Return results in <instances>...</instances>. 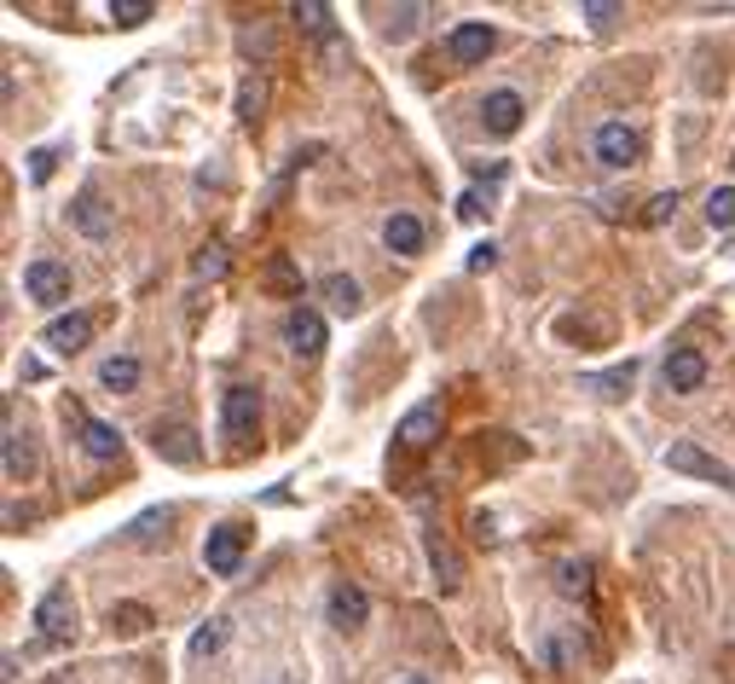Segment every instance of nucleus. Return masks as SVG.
Returning <instances> with one entry per match:
<instances>
[{
    "label": "nucleus",
    "instance_id": "obj_1",
    "mask_svg": "<svg viewBox=\"0 0 735 684\" xmlns=\"http://www.w3.org/2000/svg\"><path fill=\"white\" fill-rule=\"evenodd\" d=\"M255 424H261V395L250 384H238V389L220 395V430H227V441L243 447V441L255 435Z\"/></svg>",
    "mask_w": 735,
    "mask_h": 684
},
{
    "label": "nucleus",
    "instance_id": "obj_2",
    "mask_svg": "<svg viewBox=\"0 0 735 684\" xmlns=\"http://www.w3.org/2000/svg\"><path fill=\"white\" fill-rule=\"evenodd\" d=\"M666 470H684V476H701V481H719V488L735 493V470L719 465V458H707L696 441H671L666 447Z\"/></svg>",
    "mask_w": 735,
    "mask_h": 684
},
{
    "label": "nucleus",
    "instance_id": "obj_3",
    "mask_svg": "<svg viewBox=\"0 0 735 684\" xmlns=\"http://www.w3.org/2000/svg\"><path fill=\"white\" fill-rule=\"evenodd\" d=\"M35 627H41V638H47V643H65L76 632V597L65 586H53L47 597H41V609H35Z\"/></svg>",
    "mask_w": 735,
    "mask_h": 684
},
{
    "label": "nucleus",
    "instance_id": "obj_4",
    "mask_svg": "<svg viewBox=\"0 0 735 684\" xmlns=\"http://www.w3.org/2000/svg\"><path fill=\"white\" fill-rule=\"evenodd\" d=\"M24 290H30V301H47V308H53V301H70V267H58V261H47V255L30 261V267H24Z\"/></svg>",
    "mask_w": 735,
    "mask_h": 684
},
{
    "label": "nucleus",
    "instance_id": "obj_5",
    "mask_svg": "<svg viewBox=\"0 0 735 684\" xmlns=\"http://www.w3.org/2000/svg\"><path fill=\"white\" fill-rule=\"evenodd\" d=\"M394 441H400L405 453L435 447V441H440V407H435V400H423V407L405 412V418H400V430H394Z\"/></svg>",
    "mask_w": 735,
    "mask_h": 684
},
{
    "label": "nucleus",
    "instance_id": "obj_6",
    "mask_svg": "<svg viewBox=\"0 0 735 684\" xmlns=\"http://www.w3.org/2000/svg\"><path fill=\"white\" fill-rule=\"evenodd\" d=\"M661 377H666V389H671V395L701 389V384H707V360H701V349H671V354H666V366H661Z\"/></svg>",
    "mask_w": 735,
    "mask_h": 684
},
{
    "label": "nucleus",
    "instance_id": "obj_7",
    "mask_svg": "<svg viewBox=\"0 0 735 684\" xmlns=\"http://www.w3.org/2000/svg\"><path fill=\"white\" fill-rule=\"evenodd\" d=\"M597 157L608 169H625V163H638V157H643V139L631 134L625 123H602L597 128Z\"/></svg>",
    "mask_w": 735,
    "mask_h": 684
},
{
    "label": "nucleus",
    "instance_id": "obj_8",
    "mask_svg": "<svg viewBox=\"0 0 735 684\" xmlns=\"http://www.w3.org/2000/svg\"><path fill=\"white\" fill-rule=\"evenodd\" d=\"M284 342H290L301 360H319L324 354V319L313 308H296L290 319H284Z\"/></svg>",
    "mask_w": 735,
    "mask_h": 684
},
{
    "label": "nucleus",
    "instance_id": "obj_9",
    "mask_svg": "<svg viewBox=\"0 0 735 684\" xmlns=\"http://www.w3.org/2000/svg\"><path fill=\"white\" fill-rule=\"evenodd\" d=\"M41 342L58 349V354H76V349H88V342H93V319L88 314H58V319H47Z\"/></svg>",
    "mask_w": 735,
    "mask_h": 684
},
{
    "label": "nucleus",
    "instance_id": "obj_10",
    "mask_svg": "<svg viewBox=\"0 0 735 684\" xmlns=\"http://www.w3.org/2000/svg\"><path fill=\"white\" fill-rule=\"evenodd\" d=\"M203 562H209L215 574H232L243 562V528H232V522H220V528L203 539Z\"/></svg>",
    "mask_w": 735,
    "mask_h": 684
},
{
    "label": "nucleus",
    "instance_id": "obj_11",
    "mask_svg": "<svg viewBox=\"0 0 735 684\" xmlns=\"http://www.w3.org/2000/svg\"><path fill=\"white\" fill-rule=\"evenodd\" d=\"M446 47H452L458 65H486V53L498 47V35H493V24H458Z\"/></svg>",
    "mask_w": 735,
    "mask_h": 684
},
{
    "label": "nucleus",
    "instance_id": "obj_12",
    "mask_svg": "<svg viewBox=\"0 0 735 684\" xmlns=\"http://www.w3.org/2000/svg\"><path fill=\"white\" fill-rule=\"evenodd\" d=\"M521 116H527V105H521V93H509V88L486 93V105H481V123L493 128V134H516Z\"/></svg>",
    "mask_w": 735,
    "mask_h": 684
},
{
    "label": "nucleus",
    "instance_id": "obj_13",
    "mask_svg": "<svg viewBox=\"0 0 735 684\" xmlns=\"http://www.w3.org/2000/svg\"><path fill=\"white\" fill-rule=\"evenodd\" d=\"M157 458L192 470L197 465V435H192V424H157Z\"/></svg>",
    "mask_w": 735,
    "mask_h": 684
},
{
    "label": "nucleus",
    "instance_id": "obj_14",
    "mask_svg": "<svg viewBox=\"0 0 735 684\" xmlns=\"http://www.w3.org/2000/svg\"><path fill=\"white\" fill-rule=\"evenodd\" d=\"M365 615H371V603H365V592L359 586H342L331 592V627H342V632H354V627H365Z\"/></svg>",
    "mask_w": 735,
    "mask_h": 684
},
{
    "label": "nucleus",
    "instance_id": "obj_15",
    "mask_svg": "<svg viewBox=\"0 0 735 684\" xmlns=\"http://www.w3.org/2000/svg\"><path fill=\"white\" fill-rule=\"evenodd\" d=\"M382 244L394 250V255H417L423 250V220L417 215H388V227H382Z\"/></svg>",
    "mask_w": 735,
    "mask_h": 684
},
{
    "label": "nucleus",
    "instance_id": "obj_16",
    "mask_svg": "<svg viewBox=\"0 0 735 684\" xmlns=\"http://www.w3.org/2000/svg\"><path fill=\"white\" fill-rule=\"evenodd\" d=\"M70 220H76L88 238H105V232H111V215H105V197H99V192H81L76 209H70Z\"/></svg>",
    "mask_w": 735,
    "mask_h": 684
},
{
    "label": "nucleus",
    "instance_id": "obj_17",
    "mask_svg": "<svg viewBox=\"0 0 735 684\" xmlns=\"http://www.w3.org/2000/svg\"><path fill=\"white\" fill-rule=\"evenodd\" d=\"M81 447H88L93 458H116V447H122V435L105 424V418H81Z\"/></svg>",
    "mask_w": 735,
    "mask_h": 684
},
{
    "label": "nucleus",
    "instance_id": "obj_18",
    "mask_svg": "<svg viewBox=\"0 0 735 684\" xmlns=\"http://www.w3.org/2000/svg\"><path fill=\"white\" fill-rule=\"evenodd\" d=\"M99 384L116 389V395H128V389L139 384V360H134V354H111L105 366H99Z\"/></svg>",
    "mask_w": 735,
    "mask_h": 684
},
{
    "label": "nucleus",
    "instance_id": "obj_19",
    "mask_svg": "<svg viewBox=\"0 0 735 684\" xmlns=\"http://www.w3.org/2000/svg\"><path fill=\"white\" fill-rule=\"evenodd\" d=\"M7 476L12 481H30L35 476V447L12 430V418H7Z\"/></svg>",
    "mask_w": 735,
    "mask_h": 684
},
{
    "label": "nucleus",
    "instance_id": "obj_20",
    "mask_svg": "<svg viewBox=\"0 0 735 684\" xmlns=\"http://www.w3.org/2000/svg\"><path fill=\"white\" fill-rule=\"evenodd\" d=\"M324 301H331V308L336 314H359V285H354V278L348 273H331V278H324Z\"/></svg>",
    "mask_w": 735,
    "mask_h": 684
},
{
    "label": "nucleus",
    "instance_id": "obj_21",
    "mask_svg": "<svg viewBox=\"0 0 735 684\" xmlns=\"http://www.w3.org/2000/svg\"><path fill=\"white\" fill-rule=\"evenodd\" d=\"M290 18H296L308 35H324V42H331V7H319V0H296ZM331 47H336V42H331Z\"/></svg>",
    "mask_w": 735,
    "mask_h": 684
},
{
    "label": "nucleus",
    "instance_id": "obj_22",
    "mask_svg": "<svg viewBox=\"0 0 735 684\" xmlns=\"http://www.w3.org/2000/svg\"><path fill=\"white\" fill-rule=\"evenodd\" d=\"M261 105H267V82H261V76H250V82L238 88V116L255 128V123H261Z\"/></svg>",
    "mask_w": 735,
    "mask_h": 684
},
{
    "label": "nucleus",
    "instance_id": "obj_23",
    "mask_svg": "<svg viewBox=\"0 0 735 684\" xmlns=\"http://www.w3.org/2000/svg\"><path fill=\"white\" fill-rule=\"evenodd\" d=\"M707 220L712 227H735V186H712L707 192Z\"/></svg>",
    "mask_w": 735,
    "mask_h": 684
},
{
    "label": "nucleus",
    "instance_id": "obj_24",
    "mask_svg": "<svg viewBox=\"0 0 735 684\" xmlns=\"http://www.w3.org/2000/svg\"><path fill=\"white\" fill-rule=\"evenodd\" d=\"M111 24H122V30L151 24V0H111Z\"/></svg>",
    "mask_w": 735,
    "mask_h": 684
},
{
    "label": "nucleus",
    "instance_id": "obj_25",
    "mask_svg": "<svg viewBox=\"0 0 735 684\" xmlns=\"http://www.w3.org/2000/svg\"><path fill=\"white\" fill-rule=\"evenodd\" d=\"M631 377H638V360H625V366H615V372H597V377H590V389H602L608 400H615L620 389H631Z\"/></svg>",
    "mask_w": 735,
    "mask_h": 684
},
{
    "label": "nucleus",
    "instance_id": "obj_26",
    "mask_svg": "<svg viewBox=\"0 0 735 684\" xmlns=\"http://www.w3.org/2000/svg\"><path fill=\"white\" fill-rule=\"evenodd\" d=\"M556 586H562V597H585L590 592V569H585V562H562Z\"/></svg>",
    "mask_w": 735,
    "mask_h": 684
},
{
    "label": "nucleus",
    "instance_id": "obj_27",
    "mask_svg": "<svg viewBox=\"0 0 735 684\" xmlns=\"http://www.w3.org/2000/svg\"><path fill=\"white\" fill-rule=\"evenodd\" d=\"M111 627H116V632H146V627H151V609H139V603H116V609H111Z\"/></svg>",
    "mask_w": 735,
    "mask_h": 684
},
{
    "label": "nucleus",
    "instance_id": "obj_28",
    "mask_svg": "<svg viewBox=\"0 0 735 684\" xmlns=\"http://www.w3.org/2000/svg\"><path fill=\"white\" fill-rule=\"evenodd\" d=\"M579 12H585L590 30H615V24H620V7H615V0H585Z\"/></svg>",
    "mask_w": 735,
    "mask_h": 684
},
{
    "label": "nucleus",
    "instance_id": "obj_29",
    "mask_svg": "<svg viewBox=\"0 0 735 684\" xmlns=\"http://www.w3.org/2000/svg\"><path fill=\"white\" fill-rule=\"evenodd\" d=\"M220 643H227V620H209V627H203V632L192 638V656L203 661V656H215Z\"/></svg>",
    "mask_w": 735,
    "mask_h": 684
},
{
    "label": "nucleus",
    "instance_id": "obj_30",
    "mask_svg": "<svg viewBox=\"0 0 735 684\" xmlns=\"http://www.w3.org/2000/svg\"><path fill=\"white\" fill-rule=\"evenodd\" d=\"M192 267H197V278H220V273H227V250H220V244L197 250V261H192Z\"/></svg>",
    "mask_w": 735,
    "mask_h": 684
},
{
    "label": "nucleus",
    "instance_id": "obj_31",
    "mask_svg": "<svg viewBox=\"0 0 735 684\" xmlns=\"http://www.w3.org/2000/svg\"><path fill=\"white\" fill-rule=\"evenodd\" d=\"M435 580H440V592H458V557L435 546Z\"/></svg>",
    "mask_w": 735,
    "mask_h": 684
},
{
    "label": "nucleus",
    "instance_id": "obj_32",
    "mask_svg": "<svg viewBox=\"0 0 735 684\" xmlns=\"http://www.w3.org/2000/svg\"><path fill=\"white\" fill-rule=\"evenodd\" d=\"M671 215H678V192H661V197H655V204H648V209H643V220H648V227H666V220H671Z\"/></svg>",
    "mask_w": 735,
    "mask_h": 684
},
{
    "label": "nucleus",
    "instance_id": "obj_33",
    "mask_svg": "<svg viewBox=\"0 0 735 684\" xmlns=\"http://www.w3.org/2000/svg\"><path fill=\"white\" fill-rule=\"evenodd\" d=\"M267 285H273V290H301V273L290 267V261H273V267H267Z\"/></svg>",
    "mask_w": 735,
    "mask_h": 684
},
{
    "label": "nucleus",
    "instance_id": "obj_34",
    "mask_svg": "<svg viewBox=\"0 0 735 684\" xmlns=\"http://www.w3.org/2000/svg\"><path fill=\"white\" fill-rule=\"evenodd\" d=\"M417 18H423V7H400L394 18H388V35H394V42H400V35H412Z\"/></svg>",
    "mask_w": 735,
    "mask_h": 684
},
{
    "label": "nucleus",
    "instance_id": "obj_35",
    "mask_svg": "<svg viewBox=\"0 0 735 684\" xmlns=\"http://www.w3.org/2000/svg\"><path fill=\"white\" fill-rule=\"evenodd\" d=\"M169 522H174V511H169V505H162V511H146V516L134 522V534H139V539H157L151 528H169Z\"/></svg>",
    "mask_w": 735,
    "mask_h": 684
},
{
    "label": "nucleus",
    "instance_id": "obj_36",
    "mask_svg": "<svg viewBox=\"0 0 735 684\" xmlns=\"http://www.w3.org/2000/svg\"><path fill=\"white\" fill-rule=\"evenodd\" d=\"M53 163H58V157H53L47 146L30 151V180H35V186H41V180H53Z\"/></svg>",
    "mask_w": 735,
    "mask_h": 684
},
{
    "label": "nucleus",
    "instance_id": "obj_37",
    "mask_svg": "<svg viewBox=\"0 0 735 684\" xmlns=\"http://www.w3.org/2000/svg\"><path fill=\"white\" fill-rule=\"evenodd\" d=\"M243 53H261V58H267V53H273V35H267V30H243Z\"/></svg>",
    "mask_w": 735,
    "mask_h": 684
},
{
    "label": "nucleus",
    "instance_id": "obj_38",
    "mask_svg": "<svg viewBox=\"0 0 735 684\" xmlns=\"http://www.w3.org/2000/svg\"><path fill=\"white\" fill-rule=\"evenodd\" d=\"M493 261H498V250H493V244H475V250H469V273H486Z\"/></svg>",
    "mask_w": 735,
    "mask_h": 684
},
{
    "label": "nucleus",
    "instance_id": "obj_39",
    "mask_svg": "<svg viewBox=\"0 0 735 684\" xmlns=\"http://www.w3.org/2000/svg\"><path fill=\"white\" fill-rule=\"evenodd\" d=\"M458 215L475 220V215H481V192H463V197H458Z\"/></svg>",
    "mask_w": 735,
    "mask_h": 684
},
{
    "label": "nucleus",
    "instance_id": "obj_40",
    "mask_svg": "<svg viewBox=\"0 0 735 684\" xmlns=\"http://www.w3.org/2000/svg\"><path fill=\"white\" fill-rule=\"evenodd\" d=\"M405 684H423V679H405Z\"/></svg>",
    "mask_w": 735,
    "mask_h": 684
}]
</instances>
